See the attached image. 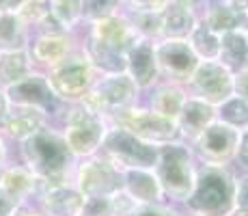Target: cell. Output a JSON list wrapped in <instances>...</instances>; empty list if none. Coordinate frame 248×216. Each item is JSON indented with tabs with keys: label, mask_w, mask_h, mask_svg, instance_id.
I'll return each instance as SVG.
<instances>
[{
	"label": "cell",
	"mask_w": 248,
	"mask_h": 216,
	"mask_svg": "<svg viewBox=\"0 0 248 216\" xmlns=\"http://www.w3.org/2000/svg\"><path fill=\"white\" fill-rule=\"evenodd\" d=\"M50 115L44 108L37 106H17V104H9V110L4 119L0 121L2 134L16 138V141H26L41 128H46Z\"/></svg>",
	"instance_id": "16"
},
{
	"label": "cell",
	"mask_w": 248,
	"mask_h": 216,
	"mask_svg": "<svg viewBox=\"0 0 248 216\" xmlns=\"http://www.w3.org/2000/svg\"><path fill=\"white\" fill-rule=\"evenodd\" d=\"M138 86L130 76L123 74H106L95 80L93 89L84 95L82 104L95 113L110 119L114 113L136 106L138 102Z\"/></svg>",
	"instance_id": "7"
},
{
	"label": "cell",
	"mask_w": 248,
	"mask_h": 216,
	"mask_svg": "<svg viewBox=\"0 0 248 216\" xmlns=\"http://www.w3.org/2000/svg\"><path fill=\"white\" fill-rule=\"evenodd\" d=\"M84 31H87V35L91 39L104 43V46L112 48V50H117V52H123V54H125L127 48L138 39V35L134 33V28H132L130 20H127L125 11L114 13V16L104 17V20H97V22H91L84 26Z\"/></svg>",
	"instance_id": "15"
},
{
	"label": "cell",
	"mask_w": 248,
	"mask_h": 216,
	"mask_svg": "<svg viewBox=\"0 0 248 216\" xmlns=\"http://www.w3.org/2000/svg\"><path fill=\"white\" fill-rule=\"evenodd\" d=\"M13 216H46L41 210H31V208H24V203L20 205V208L16 210V214Z\"/></svg>",
	"instance_id": "41"
},
{
	"label": "cell",
	"mask_w": 248,
	"mask_h": 216,
	"mask_svg": "<svg viewBox=\"0 0 248 216\" xmlns=\"http://www.w3.org/2000/svg\"><path fill=\"white\" fill-rule=\"evenodd\" d=\"M235 208L248 210V173L235 177Z\"/></svg>",
	"instance_id": "38"
},
{
	"label": "cell",
	"mask_w": 248,
	"mask_h": 216,
	"mask_svg": "<svg viewBox=\"0 0 248 216\" xmlns=\"http://www.w3.org/2000/svg\"><path fill=\"white\" fill-rule=\"evenodd\" d=\"M125 74L136 83L138 89H154L160 83V67L155 59V41L138 39L125 52Z\"/></svg>",
	"instance_id": "14"
},
{
	"label": "cell",
	"mask_w": 248,
	"mask_h": 216,
	"mask_svg": "<svg viewBox=\"0 0 248 216\" xmlns=\"http://www.w3.org/2000/svg\"><path fill=\"white\" fill-rule=\"evenodd\" d=\"M102 153L121 169H155L160 147L147 143L121 126H108L102 143Z\"/></svg>",
	"instance_id": "6"
},
{
	"label": "cell",
	"mask_w": 248,
	"mask_h": 216,
	"mask_svg": "<svg viewBox=\"0 0 248 216\" xmlns=\"http://www.w3.org/2000/svg\"><path fill=\"white\" fill-rule=\"evenodd\" d=\"M39 205L46 216H80L84 195L76 184H61L39 193Z\"/></svg>",
	"instance_id": "19"
},
{
	"label": "cell",
	"mask_w": 248,
	"mask_h": 216,
	"mask_svg": "<svg viewBox=\"0 0 248 216\" xmlns=\"http://www.w3.org/2000/svg\"><path fill=\"white\" fill-rule=\"evenodd\" d=\"M61 113V132L76 158H91L102 150L104 136L110 126L104 115L91 110L82 102L69 104V108Z\"/></svg>",
	"instance_id": "4"
},
{
	"label": "cell",
	"mask_w": 248,
	"mask_h": 216,
	"mask_svg": "<svg viewBox=\"0 0 248 216\" xmlns=\"http://www.w3.org/2000/svg\"><path fill=\"white\" fill-rule=\"evenodd\" d=\"M155 59H158L160 76H164L166 83H175V84L190 83L194 69L201 63V59L194 54L188 39L155 41Z\"/></svg>",
	"instance_id": "11"
},
{
	"label": "cell",
	"mask_w": 248,
	"mask_h": 216,
	"mask_svg": "<svg viewBox=\"0 0 248 216\" xmlns=\"http://www.w3.org/2000/svg\"><path fill=\"white\" fill-rule=\"evenodd\" d=\"M242 132L222 121H214L199 134L194 141H190V150L194 158L207 166H229L235 160V151L240 145Z\"/></svg>",
	"instance_id": "9"
},
{
	"label": "cell",
	"mask_w": 248,
	"mask_h": 216,
	"mask_svg": "<svg viewBox=\"0 0 248 216\" xmlns=\"http://www.w3.org/2000/svg\"><path fill=\"white\" fill-rule=\"evenodd\" d=\"M216 110H218V121L240 130V132L248 130V102H244L242 98L231 95L222 104H218Z\"/></svg>",
	"instance_id": "31"
},
{
	"label": "cell",
	"mask_w": 248,
	"mask_h": 216,
	"mask_svg": "<svg viewBox=\"0 0 248 216\" xmlns=\"http://www.w3.org/2000/svg\"><path fill=\"white\" fill-rule=\"evenodd\" d=\"M125 16L138 37L151 39V41H160V37H162L160 11H132V9H127Z\"/></svg>",
	"instance_id": "30"
},
{
	"label": "cell",
	"mask_w": 248,
	"mask_h": 216,
	"mask_svg": "<svg viewBox=\"0 0 248 216\" xmlns=\"http://www.w3.org/2000/svg\"><path fill=\"white\" fill-rule=\"evenodd\" d=\"M244 13L229 7L225 0H207L201 13V22H205L218 35H225L235 28H244Z\"/></svg>",
	"instance_id": "24"
},
{
	"label": "cell",
	"mask_w": 248,
	"mask_h": 216,
	"mask_svg": "<svg viewBox=\"0 0 248 216\" xmlns=\"http://www.w3.org/2000/svg\"><path fill=\"white\" fill-rule=\"evenodd\" d=\"M160 17H162V37L160 39H188V37L192 35L194 26L201 20L192 9L184 7V4L175 2V0H170V2L162 9Z\"/></svg>",
	"instance_id": "21"
},
{
	"label": "cell",
	"mask_w": 248,
	"mask_h": 216,
	"mask_svg": "<svg viewBox=\"0 0 248 216\" xmlns=\"http://www.w3.org/2000/svg\"><path fill=\"white\" fill-rule=\"evenodd\" d=\"M9 104H17V106H37L44 108L47 115L59 113L56 104L61 102L54 95L50 83H47V76L44 71H35L32 69L26 78H22L20 83L11 84L4 89Z\"/></svg>",
	"instance_id": "13"
},
{
	"label": "cell",
	"mask_w": 248,
	"mask_h": 216,
	"mask_svg": "<svg viewBox=\"0 0 248 216\" xmlns=\"http://www.w3.org/2000/svg\"><path fill=\"white\" fill-rule=\"evenodd\" d=\"M76 186L84 197H110L123 188V169L95 153L76 166Z\"/></svg>",
	"instance_id": "10"
},
{
	"label": "cell",
	"mask_w": 248,
	"mask_h": 216,
	"mask_svg": "<svg viewBox=\"0 0 248 216\" xmlns=\"http://www.w3.org/2000/svg\"><path fill=\"white\" fill-rule=\"evenodd\" d=\"M222 65L235 71L248 67V31L246 28H235L222 35L220 39V56H218Z\"/></svg>",
	"instance_id": "25"
},
{
	"label": "cell",
	"mask_w": 248,
	"mask_h": 216,
	"mask_svg": "<svg viewBox=\"0 0 248 216\" xmlns=\"http://www.w3.org/2000/svg\"><path fill=\"white\" fill-rule=\"evenodd\" d=\"M229 216H248V210H242V208H235Z\"/></svg>",
	"instance_id": "43"
},
{
	"label": "cell",
	"mask_w": 248,
	"mask_h": 216,
	"mask_svg": "<svg viewBox=\"0 0 248 216\" xmlns=\"http://www.w3.org/2000/svg\"><path fill=\"white\" fill-rule=\"evenodd\" d=\"M31 41V26L13 9L0 13V52L26 50Z\"/></svg>",
	"instance_id": "23"
},
{
	"label": "cell",
	"mask_w": 248,
	"mask_h": 216,
	"mask_svg": "<svg viewBox=\"0 0 248 216\" xmlns=\"http://www.w3.org/2000/svg\"><path fill=\"white\" fill-rule=\"evenodd\" d=\"M76 48V37L74 35H44L37 33L32 41H28V54H31L32 63L52 69L69 56V52Z\"/></svg>",
	"instance_id": "18"
},
{
	"label": "cell",
	"mask_w": 248,
	"mask_h": 216,
	"mask_svg": "<svg viewBox=\"0 0 248 216\" xmlns=\"http://www.w3.org/2000/svg\"><path fill=\"white\" fill-rule=\"evenodd\" d=\"M154 173L158 177L164 197L177 203H186L197 182V165H194L192 150L181 141L160 145V158Z\"/></svg>",
	"instance_id": "3"
},
{
	"label": "cell",
	"mask_w": 248,
	"mask_h": 216,
	"mask_svg": "<svg viewBox=\"0 0 248 216\" xmlns=\"http://www.w3.org/2000/svg\"><path fill=\"white\" fill-rule=\"evenodd\" d=\"M186 208L192 214L229 216L235 210V175L229 166H207L197 169V182Z\"/></svg>",
	"instance_id": "2"
},
{
	"label": "cell",
	"mask_w": 248,
	"mask_h": 216,
	"mask_svg": "<svg viewBox=\"0 0 248 216\" xmlns=\"http://www.w3.org/2000/svg\"><path fill=\"white\" fill-rule=\"evenodd\" d=\"M17 208H20V203L16 199H11V197L4 193L2 186H0V216H13Z\"/></svg>",
	"instance_id": "40"
},
{
	"label": "cell",
	"mask_w": 248,
	"mask_h": 216,
	"mask_svg": "<svg viewBox=\"0 0 248 216\" xmlns=\"http://www.w3.org/2000/svg\"><path fill=\"white\" fill-rule=\"evenodd\" d=\"M188 84L197 98L218 106L233 95V71L220 61H201Z\"/></svg>",
	"instance_id": "12"
},
{
	"label": "cell",
	"mask_w": 248,
	"mask_h": 216,
	"mask_svg": "<svg viewBox=\"0 0 248 216\" xmlns=\"http://www.w3.org/2000/svg\"><path fill=\"white\" fill-rule=\"evenodd\" d=\"M235 160L237 165L244 169V173H248V130H244L240 136V145H237L235 151Z\"/></svg>",
	"instance_id": "39"
},
{
	"label": "cell",
	"mask_w": 248,
	"mask_h": 216,
	"mask_svg": "<svg viewBox=\"0 0 248 216\" xmlns=\"http://www.w3.org/2000/svg\"><path fill=\"white\" fill-rule=\"evenodd\" d=\"M7 110H9V100H7V95H4V89H0V121L4 119Z\"/></svg>",
	"instance_id": "42"
},
{
	"label": "cell",
	"mask_w": 248,
	"mask_h": 216,
	"mask_svg": "<svg viewBox=\"0 0 248 216\" xmlns=\"http://www.w3.org/2000/svg\"><path fill=\"white\" fill-rule=\"evenodd\" d=\"M186 216H203V214H192V212H188V214H186Z\"/></svg>",
	"instance_id": "46"
},
{
	"label": "cell",
	"mask_w": 248,
	"mask_h": 216,
	"mask_svg": "<svg viewBox=\"0 0 248 216\" xmlns=\"http://www.w3.org/2000/svg\"><path fill=\"white\" fill-rule=\"evenodd\" d=\"M127 216H186V214H181L164 203H149V205H136Z\"/></svg>",
	"instance_id": "35"
},
{
	"label": "cell",
	"mask_w": 248,
	"mask_h": 216,
	"mask_svg": "<svg viewBox=\"0 0 248 216\" xmlns=\"http://www.w3.org/2000/svg\"><path fill=\"white\" fill-rule=\"evenodd\" d=\"M108 121L112 126H121V128L130 130L138 138H142L147 143H154L158 147L166 145V143L181 141L177 121L162 117V115L154 113L149 108H140V106L125 108L121 113H114Z\"/></svg>",
	"instance_id": "8"
},
{
	"label": "cell",
	"mask_w": 248,
	"mask_h": 216,
	"mask_svg": "<svg viewBox=\"0 0 248 216\" xmlns=\"http://www.w3.org/2000/svg\"><path fill=\"white\" fill-rule=\"evenodd\" d=\"M80 216H117L114 214L112 197H84Z\"/></svg>",
	"instance_id": "34"
},
{
	"label": "cell",
	"mask_w": 248,
	"mask_h": 216,
	"mask_svg": "<svg viewBox=\"0 0 248 216\" xmlns=\"http://www.w3.org/2000/svg\"><path fill=\"white\" fill-rule=\"evenodd\" d=\"M233 95L248 102V67L233 74Z\"/></svg>",
	"instance_id": "37"
},
{
	"label": "cell",
	"mask_w": 248,
	"mask_h": 216,
	"mask_svg": "<svg viewBox=\"0 0 248 216\" xmlns=\"http://www.w3.org/2000/svg\"><path fill=\"white\" fill-rule=\"evenodd\" d=\"M24 166L37 175V193L50 186L69 184L67 177L74 169L76 156L71 153L63 132L54 128H41L26 141H22Z\"/></svg>",
	"instance_id": "1"
},
{
	"label": "cell",
	"mask_w": 248,
	"mask_h": 216,
	"mask_svg": "<svg viewBox=\"0 0 248 216\" xmlns=\"http://www.w3.org/2000/svg\"><path fill=\"white\" fill-rule=\"evenodd\" d=\"M50 9H52V2L50 0H28V2L20 4V7L16 9V13L22 17L24 22L28 24V26H39L41 22L46 20L47 16H50Z\"/></svg>",
	"instance_id": "33"
},
{
	"label": "cell",
	"mask_w": 248,
	"mask_h": 216,
	"mask_svg": "<svg viewBox=\"0 0 248 216\" xmlns=\"http://www.w3.org/2000/svg\"><path fill=\"white\" fill-rule=\"evenodd\" d=\"M123 190L138 205L162 203L164 193L154 169H123Z\"/></svg>",
	"instance_id": "20"
},
{
	"label": "cell",
	"mask_w": 248,
	"mask_h": 216,
	"mask_svg": "<svg viewBox=\"0 0 248 216\" xmlns=\"http://www.w3.org/2000/svg\"><path fill=\"white\" fill-rule=\"evenodd\" d=\"M186 98L188 95L184 93L181 84L175 83H158L151 89V98H149V110L162 115L166 119H177L181 106H184Z\"/></svg>",
	"instance_id": "26"
},
{
	"label": "cell",
	"mask_w": 248,
	"mask_h": 216,
	"mask_svg": "<svg viewBox=\"0 0 248 216\" xmlns=\"http://www.w3.org/2000/svg\"><path fill=\"white\" fill-rule=\"evenodd\" d=\"M32 59L26 50H13V52H0V89L20 83L32 71Z\"/></svg>",
	"instance_id": "27"
},
{
	"label": "cell",
	"mask_w": 248,
	"mask_h": 216,
	"mask_svg": "<svg viewBox=\"0 0 248 216\" xmlns=\"http://www.w3.org/2000/svg\"><path fill=\"white\" fill-rule=\"evenodd\" d=\"M220 39H222V35L214 33L212 28L201 20L194 26L192 35L188 37L194 54L201 61H218V56H220Z\"/></svg>",
	"instance_id": "28"
},
{
	"label": "cell",
	"mask_w": 248,
	"mask_h": 216,
	"mask_svg": "<svg viewBox=\"0 0 248 216\" xmlns=\"http://www.w3.org/2000/svg\"><path fill=\"white\" fill-rule=\"evenodd\" d=\"M9 9V0H0V13Z\"/></svg>",
	"instance_id": "44"
},
{
	"label": "cell",
	"mask_w": 248,
	"mask_h": 216,
	"mask_svg": "<svg viewBox=\"0 0 248 216\" xmlns=\"http://www.w3.org/2000/svg\"><path fill=\"white\" fill-rule=\"evenodd\" d=\"M170 0H123L127 9L132 11H162Z\"/></svg>",
	"instance_id": "36"
},
{
	"label": "cell",
	"mask_w": 248,
	"mask_h": 216,
	"mask_svg": "<svg viewBox=\"0 0 248 216\" xmlns=\"http://www.w3.org/2000/svg\"><path fill=\"white\" fill-rule=\"evenodd\" d=\"M216 119H218V110L214 104L205 102V100L197 98V95H188L175 121H177L181 141H184V138L194 141V138H197L209 123L216 121Z\"/></svg>",
	"instance_id": "17"
},
{
	"label": "cell",
	"mask_w": 248,
	"mask_h": 216,
	"mask_svg": "<svg viewBox=\"0 0 248 216\" xmlns=\"http://www.w3.org/2000/svg\"><path fill=\"white\" fill-rule=\"evenodd\" d=\"M95 74L97 71L93 69V65L87 59L84 50L76 41V48L69 52L67 59L61 61L52 69H47L46 76H47V83H50L52 91H54V95L61 102L76 104V102H82L84 95L93 89L95 80H97Z\"/></svg>",
	"instance_id": "5"
},
{
	"label": "cell",
	"mask_w": 248,
	"mask_h": 216,
	"mask_svg": "<svg viewBox=\"0 0 248 216\" xmlns=\"http://www.w3.org/2000/svg\"><path fill=\"white\" fill-rule=\"evenodd\" d=\"M50 16L61 24L65 33H74L82 24V0H50Z\"/></svg>",
	"instance_id": "29"
},
{
	"label": "cell",
	"mask_w": 248,
	"mask_h": 216,
	"mask_svg": "<svg viewBox=\"0 0 248 216\" xmlns=\"http://www.w3.org/2000/svg\"><path fill=\"white\" fill-rule=\"evenodd\" d=\"M123 7V0H82V20L87 24L104 20L114 13H121Z\"/></svg>",
	"instance_id": "32"
},
{
	"label": "cell",
	"mask_w": 248,
	"mask_h": 216,
	"mask_svg": "<svg viewBox=\"0 0 248 216\" xmlns=\"http://www.w3.org/2000/svg\"><path fill=\"white\" fill-rule=\"evenodd\" d=\"M0 186L11 199L24 203L31 195L37 193V175L26 166H2L0 169Z\"/></svg>",
	"instance_id": "22"
},
{
	"label": "cell",
	"mask_w": 248,
	"mask_h": 216,
	"mask_svg": "<svg viewBox=\"0 0 248 216\" xmlns=\"http://www.w3.org/2000/svg\"><path fill=\"white\" fill-rule=\"evenodd\" d=\"M244 28L248 31V11H246V17H244Z\"/></svg>",
	"instance_id": "45"
}]
</instances>
